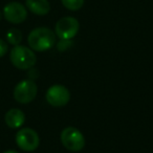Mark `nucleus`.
<instances>
[{
    "label": "nucleus",
    "mask_w": 153,
    "mask_h": 153,
    "mask_svg": "<svg viewBox=\"0 0 153 153\" xmlns=\"http://www.w3.org/2000/svg\"><path fill=\"white\" fill-rule=\"evenodd\" d=\"M46 101L53 107H63L70 100V92L63 85H53L46 91Z\"/></svg>",
    "instance_id": "7"
},
{
    "label": "nucleus",
    "mask_w": 153,
    "mask_h": 153,
    "mask_svg": "<svg viewBox=\"0 0 153 153\" xmlns=\"http://www.w3.org/2000/svg\"><path fill=\"white\" fill-rule=\"evenodd\" d=\"M5 124L12 129H18L25 122V115L22 110L18 108H12L4 115Z\"/></svg>",
    "instance_id": "9"
},
{
    "label": "nucleus",
    "mask_w": 153,
    "mask_h": 153,
    "mask_svg": "<svg viewBox=\"0 0 153 153\" xmlns=\"http://www.w3.org/2000/svg\"><path fill=\"white\" fill-rule=\"evenodd\" d=\"M0 19H1V13H0Z\"/></svg>",
    "instance_id": "16"
},
{
    "label": "nucleus",
    "mask_w": 153,
    "mask_h": 153,
    "mask_svg": "<svg viewBox=\"0 0 153 153\" xmlns=\"http://www.w3.org/2000/svg\"><path fill=\"white\" fill-rule=\"evenodd\" d=\"M3 17L13 24L22 23L27 17V10L20 2H10L3 7Z\"/></svg>",
    "instance_id": "8"
},
{
    "label": "nucleus",
    "mask_w": 153,
    "mask_h": 153,
    "mask_svg": "<svg viewBox=\"0 0 153 153\" xmlns=\"http://www.w3.org/2000/svg\"><path fill=\"white\" fill-rule=\"evenodd\" d=\"M3 153H18L17 151H15V150H7V151H5V152H3Z\"/></svg>",
    "instance_id": "15"
},
{
    "label": "nucleus",
    "mask_w": 153,
    "mask_h": 153,
    "mask_svg": "<svg viewBox=\"0 0 153 153\" xmlns=\"http://www.w3.org/2000/svg\"><path fill=\"white\" fill-rule=\"evenodd\" d=\"M27 42L33 51H48L55 45L56 34L48 27H37L30 33Z\"/></svg>",
    "instance_id": "1"
},
{
    "label": "nucleus",
    "mask_w": 153,
    "mask_h": 153,
    "mask_svg": "<svg viewBox=\"0 0 153 153\" xmlns=\"http://www.w3.org/2000/svg\"><path fill=\"white\" fill-rule=\"evenodd\" d=\"M61 143L67 150L79 152L85 147V137L79 129L74 127H66L61 132Z\"/></svg>",
    "instance_id": "3"
},
{
    "label": "nucleus",
    "mask_w": 153,
    "mask_h": 153,
    "mask_svg": "<svg viewBox=\"0 0 153 153\" xmlns=\"http://www.w3.org/2000/svg\"><path fill=\"white\" fill-rule=\"evenodd\" d=\"M62 4L69 11H79L84 4V0H61Z\"/></svg>",
    "instance_id": "12"
},
{
    "label": "nucleus",
    "mask_w": 153,
    "mask_h": 153,
    "mask_svg": "<svg viewBox=\"0 0 153 153\" xmlns=\"http://www.w3.org/2000/svg\"><path fill=\"white\" fill-rule=\"evenodd\" d=\"M16 143L21 150L30 152L38 148L40 140L38 133L34 129L23 128L20 129L16 134Z\"/></svg>",
    "instance_id": "6"
},
{
    "label": "nucleus",
    "mask_w": 153,
    "mask_h": 153,
    "mask_svg": "<svg viewBox=\"0 0 153 153\" xmlns=\"http://www.w3.org/2000/svg\"><path fill=\"white\" fill-rule=\"evenodd\" d=\"M25 7L30 12L38 16H44L51 11L48 0H26Z\"/></svg>",
    "instance_id": "10"
},
{
    "label": "nucleus",
    "mask_w": 153,
    "mask_h": 153,
    "mask_svg": "<svg viewBox=\"0 0 153 153\" xmlns=\"http://www.w3.org/2000/svg\"><path fill=\"white\" fill-rule=\"evenodd\" d=\"M7 49H9L7 43L5 41H3L2 39H0V58L3 57L7 53Z\"/></svg>",
    "instance_id": "14"
},
{
    "label": "nucleus",
    "mask_w": 153,
    "mask_h": 153,
    "mask_svg": "<svg viewBox=\"0 0 153 153\" xmlns=\"http://www.w3.org/2000/svg\"><path fill=\"white\" fill-rule=\"evenodd\" d=\"M7 40L10 44L14 46L19 45L22 41V33L18 28H11L7 33Z\"/></svg>",
    "instance_id": "11"
},
{
    "label": "nucleus",
    "mask_w": 153,
    "mask_h": 153,
    "mask_svg": "<svg viewBox=\"0 0 153 153\" xmlns=\"http://www.w3.org/2000/svg\"><path fill=\"white\" fill-rule=\"evenodd\" d=\"M38 87L33 80H23L16 85L14 89V99L20 104H28L37 96Z\"/></svg>",
    "instance_id": "5"
},
{
    "label": "nucleus",
    "mask_w": 153,
    "mask_h": 153,
    "mask_svg": "<svg viewBox=\"0 0 153 153\" xmlns=\"http://www.w3.org/2000/svg\"><path fill=\"white\" fill-rule=\"evenodd\" d=\"M71 44H72V42L70 40H62L61 39V41L57 44V48L59 51H64L67 48H69V47L71 46Z\"/></svg>",
    "instance_id": "13"
},
{
    "label": "nucleus",
    "mask_w": 153,
    "mask_h": 153,
    "mask_svg": "<svg viewBox=\"0 0 153 153\" xmlns=\"http://www.w3.org/2000/svg\"><path fill=\"white\" fill-rule=\"evenodd\" d=\"M80 28L79 21L74 17H63L56 23L55 34L62 40H71Z\"/></svg>",
    "instance_id": "4"
},
{
    "label": "nucleus",
    "mask_w": 153,
    "mask_h": 153,
    "mask_svg": "<svg viewBox=\"0 0 153 153\" xmlns=\"http://www.w3.org/2000/svg\"><path fill=\"white\" fill-rule=\"evenodd\" d=\"M11 62L16 68L21 70L30 69L37 62V57L32 48L22 45H16L10 53Z\"/></svg>",
    "instance_id": "2"
}]
</instances>
